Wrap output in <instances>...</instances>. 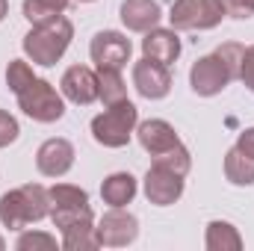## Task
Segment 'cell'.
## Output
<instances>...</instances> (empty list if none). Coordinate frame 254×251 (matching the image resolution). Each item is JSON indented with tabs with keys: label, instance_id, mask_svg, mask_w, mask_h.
Segmentation results:
<instances>
[{
	"label": "cell",
	"instance_id": "6da1fadb",
	"mask_svg": "<svg viewBox=\"0 0 254 251\" xmlns=\"http://www.w3.org/2000/svg\"><path fill=\"white\" fill-rule=\"evenodd\" d=\"M51 216V195L42 184H24L0 195V225L9 231H24L33 222Z\"/></svg>",
	"mask_w": 254,
	"mask_h": 251
},
{
	"label": "cell",
	"instance_id": "83f0119b",
	"mask_svg": "<svg viewBox=\"0 0 254 251\" xmlns=\"http://www.w3.org/2000/svg\"><path fill=\"white\" fill-rule=\"evenodd\" d=\"M240 80L246 83V89L254 92V45H249L243 51V60H240Z\"/></svg>",
	"mask_w": 254,
	"mask_h": 251
},
{
	"label": "cell",
	"instance_id": "d4e9b609",
	"mask_svg": "<svg viewBox=\"0 0 254 251\" xmlns=\"http://www.w3.org/2000/svg\"><path fill=\"white\" fill-rule=\"evenodd\" d=\"M15 249L18 251H36V249H57V237H51V234H45V231H27L24 228V234L18 237V243H15Z\"/></svg>",
	"mask_w": 254,
	"mask_h": 251
},
{
	"label": "cell",
	"instance_id": "44dd1931",
	"mask_svg": "<svg viewBox=\"0 0 254 251\" xmlns=\"http://www.w3.org/2000/svg\"><path fill=\"white\" fill-rule=\"evenodd\" d=\"M125 98L127 86L122 80V71H110V68L98 71V101H104V107H110V104H119Z\"/></svg>",
	"mask_w": 254,
	"mask_h": 251
},
{
	"label": "cell",
	"instance_id": "5bb4252c",
	"mask_svg": "<svg viewBox=\"0 0 254 251\" xmlns=\"http://www.w3.org/2000/svg\"><path fill=\"white\" fill-rule=\"evenodd\" d=\"M136 136H139V145H142L151 157H157V154H163V151L181 145V136L175 133V127L169 125L166 119H148V122L136 125Z\"/></svg>",
	"mask_w": 254,
	"mask_h": 251
},
{
	"label": "cell",
	"instance_id": "277c9868",
	"mask_svg": "<svg viewBox=\"0 0 254 251\" xmlns=\"http://www.w3.org/2000/svg\"><path fill=\"white\" fill-rule=\"evenodd\" d=\"M15 98H18L21 113H24L27 119H33V122H39V125H54V122H60L65 116L63 95L57 92L54 83H48V80H42V77H36V80H33L24 92H18Z\"/></svg>",
	"mask_w": 254,
	"mask_h": 251
},
{
	"label": "cell",
	"instance_id": "30bf717a",
	"mask_svg": "<svg viewBox=\"0 0 254 251\" xmlns=\"http://www.w3.org/2000/svg\"><path fill=\"white\" fill-rule=\"evenodd\" d=\"M142 189H145V198L151 204L169 207V204L181 201V195H184V178L175 175V172H169V169H163V166H157V163H151V169H148V175L142 181Z\"/></svg>",
	"mask_w": 254,
	"mask_h": 251
},
{
	"label": "cell",
	"instance_id": "7402d4cb",
	"mask_svg": "<svg viewBox=\"0 0 254 251\" xmlns=\"http://www.w3.org/2000/svg\"><path fill=\"white\" fill-rule=\"evenodd\" d=\"M92 219H95V213H92L89 201L86 204H57V207H51V222L60 231L77 225V222H92Z\"/></svg>",
	"mask_w": 254,
	"mask_h": 251
},
{
	"label": "cell",
	"instance_id": "4dcf8cb0",
	"mask_svg": "<svg viewBox=\"0 0 254 251\" xmlns=\"http://www.w3.org/2000/svg\"><path fill=\"white\" fill-rule=\"evenodd\" d=\"M6 12H9V0H0V21L6 18Z\"/></svg>",
	"mask_w": 254,
	"mask_h": 251
},
{
	"label": "cell",
	"instance_id": "8992f818",
	"mask_svg": "<svg viewBox=\"0 0 254 251\" xmlns=\"http://www.w3.org/2000/svg\"><path fill=\"white\" fill-rule=\"evenodd\" d=\"M231 80H240V77L219 54H207V57L195 60V65L190 68V86H192V92L201 95V98L219 95Z\"/></svg>",
	"mask_w": 254,
	"mask_h": 251
},
{
	"label": "cell",
	"instance_id": "9a60e30c",
	"mask_svg": "<svg viewBox=\"0 0 254 251\" xmlns=\"http://www.w3.org/2000/svg\"><path fill=\"white\" fill-rule=\"evenodd\" d=\"M163 9L157 0H125L122 3V24L130 33H148L160 24Z\"/></svg>",
	"mask_w": 254,
	"mask_h": 251
},
{
	"label": "cell",
	"instance_id": "ffe728a7",
	"mask_svg": "<svg viewBox=\"0 0 254 251\" xmlns=\"http://www.w3.org/2000/svg\"><path fill=\"white\" fill-rule=\"evenodd\" d=\"M71 0H24V18L36 27V24H48L54 18H60L65 9H68Z\"/></svg>",
	"mask_w": 254,
	"mask_h": 251
},
{
	"label": "cell",
	"instance_id": "ac0fdd59",
	"mask_svg": "<svg viewBox=\"0 0 254 251\" xmlns=\"http://www.w3.org/2000/svg\"><path fill=\"white\" fill-rule=\"evenodd\" d=\"M225 178L234 187H252L254 184V157L243 154L237 145L225 154Z\"/></svg>",
	"mask_w": 254,
	"mask_h": 251
},
{
	"label": "cell",
	"instance_id": "f546056e",
	"mask_svg": "<svg viewBox=\"0 0 254 251\" xmlns=\"http://www.w3.org/2000/svg\"><path fill=\"white\" fill-rule=\"evenodd\" d=\"M237 148H240L243 154L254 157V127H246V130L240 133V139H237Z\"/></svg>",
	"mask_w": 254,
	"mask_h": 251
},
{
	"label": "cell",
	"instance_id": "cb8c5ba5",
	"mask_svg": "<svg viewBox=\"0 0 254 251\" xmlns=\"http://www.w3.org/2000/svg\"><path fill=\"white\" fill-rule=\"evenodd\" d=\"M36 80V74H33V65L24 63V60H12L9 68H6V86L18 95V92H24L30 83Z\"/></svg>",
	"mask_w": 254,
	"mask_h": 251
},
{
	"label": "cell",
	"instance_id": "2e32d148",
	"mask_svg": "<svg viewBox=\"0 0 254 251\" xmlns=\"http://www.w3.org/2000/svg\"><path fill=\"white\" fill-rule=\"evenodd\" d=\"M136 178L130 175V172H116V175H110V178H104V184H101V198H104V204H110V207H127L133 198H136Z\"/></svg>",
	"mask_w": 254,
	"mask_h": 251
},
{
	"label": "cell",
	"instance_id": "1f68e13d",
	"mask_svg": "<svg viewBox=\"0 0 254 251\" xmlns=\"http://www.w3.org/2000/svg\"><path fill=\"white\" fill-rule=\"evenodd\" d=\"M3 249H6V243H3V237H0V251H3Z\"/></svg>",
	"mask_w": 254,
	"mask_h": 251
},
{
	"label": "cell",
	"instance_id": "7a4b0ae2",
	"mask_svg": "<svg viewBox=\"0 0 254 251\" xmlns=\"http://www.w3.org/2000/svg\"><path fill=\"white\" fill-rule=\"evenodd\" d=\"M71 39H74V24H71L65 15H60V18H54V21H48V24H36V27L24 36L21 48H24L27 60L33 65L51 68V65H57L65 57Z\"/></svg>",
	"mask_w": 254,
	"mask_h": 251
},
{
	"label": "cell",
	"instance_id": "d6a6232c",
	"mask_svg": "<svg viewBox=\"0 0 254 251\" xmlns=\"http://www.w3.org/2000/svg\"><path fill=\"white\" fill-rule=\"evenodd\" d=\"M80 3H92V0H80Z\"/></svg>",
	"mask_w": 254,
	"mask_h": 251
},
{
	"label": "cell",
	"instance_id": "f1b7e54d",
	"mask_svg": "<svg viewBox=\"0 0 254 251\" xmlns=\"http://www.w3.org/2000/svg\"><path fill=\"white\" fill-rule=\"evenodd\" d=\"M225 3V12L231 15V18H252L254 15V0H222Z\"/></svg>",
	"mask_w": 254,
	"mask_h": 251
},
{
	"label": "cell",
	"instance_id": "d6986e66",
	"mask_svg": "<svg viewBox=\"0 0 254 251\" xmlns=\"http://www.w3.org/2000/svg\"><path fill=\"white\" fill-rule=\"evenodd\" d=\"M63 249L65 251H95L101 249V237L98 228L92 222H77L63 231Z\"/></svg>",
	"mask_w": 254,
	"mask_h": 251
},
{
	"label": "cell",
	"instance_id": "7c38bea8",
	"mask_svg": "<svg viewBox=\"0 0 254 251\" xmlns=\"http://www.w3.org/2000/svg\"><path fill=\"white\" fill-rule=\"evenodd\" d=\"M74 166V145L68 139H48L39 145L36 151V169L45 175V178H63L71 172Z\"/></svg>",
	"mask_w": 254,
	"mask_h": 251
},
{
	"label": "cell",
	"instance_id": "5b68a950",
	"mask_svg": "<svg viewBox=\"0 0 254 251\" xmlns=\"http://www.w3.org/2000/svg\"><path fill=\"white\" fill-rule=\"evenodd\" d=\"M225 3L222 0H175L172 3V12H169V21H172V30H213L222 24L225 18Z\"/></svg>",
	"mask_w": 254,
	"mask_h": 251
},
{
	"label": "cell",
	"instance_id": "8fae6325",
	"mask_svg": "<svg viewBox=\"0 0 254 251\" xmlns=\"http://www.w3.org/2000/svg\"><path fill=\"white\" fill-rule=\"evenodd\" d=\"M60 89H63V98H68L71 104L89 107L98 101V71H92L89 65H71L65 68Z\"/></svg>",
	"mask_w": 254,
	"mask_h": 251
},
{
	"label": "cell",
	"instance_id": "e0dca14e",
	"mask_svg": "<svg viewBox=\"0 0 254 251\" xmlns=\"http://www.w3.org/2000/svg\"><path fill=\"white\" fill-rule=\"evenodd\" d=\"M204 246H207V251H240L243 249V237H240V231H237L231 222L213 219V222L207 225Z\"/></svg>",
	"mask_w": 254,
	"mask_h": 251
},
{
	"label": "cell",
	"instance_id": "4316f807",
	"mask_svg": "<svg viewBox=\"0 0 254 251\" xmlns=\"http://www.w3.org/2000/svg\"><path fill=\"white\" fill-rule=\"evenodd\" d=\"M18 133H21L18 119H15V116H9L6 110H0V148L12 145V142L18 139Z\"/></svg>",
	"mask_w": 254,
	"mask_h": 251
},
{
	"label": "cell",
	"instance_id": "52a82bcc",
	"mask_svg": "<svg viewBox=\"0 0 254 251\" xmlns=\"http://www.w3.org/2000/svg\"><path fill=\"white\" fill-rule=\"evenodd\" d=\"M130 54H133V45L119 30H101V33H95V39L89 45V57L98 71H104V68L122 71L130 63Z\"/></svg>",
	"mask_w": 254,
	"mask_h": 251
},
{
	"label": "cell",
	"instance_id": "9c48e42d",
	"mask_svg": "<svg viewBox=\"0 0 254 251\" xmlns=\"http://www.w3.org/2000/svg\"><path fill=\"white\" fill-rule=\"evenodd\" d=\"M133 86L145 101H160L172 92V71H169V65H160L142 57L133 65Z\"/></svg>",
	"mask_w": 254,
	"mask_h": 251
},
{
	"label": "cell",
	"instance_id": "603a6c76",
	"mask_svg": "<svg viewBox=\"0 0 254 251\" xmlns=\"http://www.w3.org/2000/svg\"><path fill=\"white\" fill-rule=\"evenodd\" d=\"M154 163L157 166H163V169H169V172H175V175H181V178H187L192 169V157L190 151L184 148V145H175V148H169V151H163V154H157L154 157Z\"/></svg>",
	"mask_w": 254,
	"mask_h": 251
},
{
	"label": "cell",
	"instance_id": "484cf974",
	"mask_svg": "<svg viewBox=\"0 0 254 251\" xmlns=\"http://www.w3.org/2000/svg\"><path fill=\"white\" fill-rule=\"evenodd\" d=\"M48 195H51V207H57V204H86L89 201L86 189L71 187V184H57V187L48 189Z\"/></svg>",
	"mask_w": 254,
	"mask_h": 251
},
{
	"label": "cell",
	"instance_id": "ba28073f",
	"mask_svg": "<svg viewBox=\"0 0 254 251\" xmlns=\"http://www.w3.org/2000/svg\"><path fill=\"white\" fill-rule=\"evenodd\" d=\"M98 237L107 249H125L139 237V219L125 207H110L98 222Z\"/></svg>",
	"mask_w": 254,
	"mask_h": 251
},
{
	"label": "cell",
	"instance_id": "3957f363",
	"mask_svg": "<svg viewBox=\"0 0 254 251\" xmlns=\"http://www.w3.org/2000/svg\"><path fill=\"white\" fill-rule=\"evenodd\" d=\"M136 125H139V110L133 101L125 98L119 104H110L101 116L92 119V136L104 148H125L136 133Z\"/></svg>",
	"mask_w": 254,
	"mask_h": 251
},
{
	"label": "cell",
	"instance_id": "4fadbf2b",
	"mask_svg": "<svg viewBox=\"0 0 254 251\" xmlns=\"http://www.w3.org/2000/svg\"><path fill=\"white\" fill-rule=\"evenodd\" d=\"M142 57H148V60H154V63L172 68V63H178V57H181L178 30H163V27L148 30L145 39H142Z\"/></svg>",
	"mask_w": 254,
	"mask_h": 251
}]
</instances>
